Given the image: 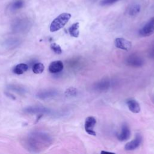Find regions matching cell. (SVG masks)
I'll list each match as a JSON object with an SVG mask.
<instances>
[{
    "mask_svg": "<svg viewBox=\"0 0 154 154\" xmlns=\"http://www.w3.org/2000/svg\"><path fill=\"white\" fill-rule=\"evenodd\" d=\"M20 43V40L17 38H9L4 42V46L8 49H14L17 47Z\"/></svg>",
    "mask_w": 154,
    "mask_h": 154,
    "instance_id": "14",
    "label": "cell"
},
{
    "mask_svg": "<svg viewBox=\"0 0 154 154\" xmlns=\"http://www.w3.org/2000/svg\"><path fill=\"white\" fill-rule=\"evenodd\" d=\"M64 67L63 63L61 61L57 60L52 61L49 66V71L52 73H57L62 71Z\"/></svg>",
    "mask_w": 154,
    "mask_h": 154,
    "instance_id": "12",
    "label": "cell"
},
{
    "mask_svg": "<svg viewBox=\"0 0 154 154\" xmlns=\"http://www.w3.org/2000/svg\"><path fill=\"white\" fill-rule=\"evenodd\" d=\"M114 153L112 152H106V151H102L101 153Z\"/></svg>",
    "mask_w": 154,
    "mask_h": 154,
    "instance_id": "26",
    "label": "cell"
},
{
    "mask_svg": "<svg viewBox=\"0 0 154 154\" xmlns=\"http://www.w3.org/2000/svg\"><path fill=\"white\" fill-rule=\"evenodd\" d=\"M28 68V64L25 63H20L13 68V72L17 75H21L27 71Z\"/></svg>",
    "mask_w": 154,
    "mask_h": 154,
    "instance_id": "16",
    "label": "cell"
},
{
    "mask_svg": "<svg viewBox=\"0 0 154 154\" xmlns=\"http://www.w3.org/2000/svg\"><path fill=\"white\" fill-rule=\"evenodd\" d=\"M24 5V2L23 0H18L16 1L12 4H10V10L12 11L18 10L20 8H22Z\"/></svg>",
    "mask_w": 154,
    "mask_h": 154,
    "instance_id": "18",
    "label": "cell"
},
{
    "mask_svg": "<svg viewBox=\"0 0 154 154\" xmlns=\"http://www.w3.org/2000/svg\"><path fill=\"white\" fill-rule=\"evenodd\" d=\"M119 1L120 0H102L100 2V4L102 6H107V5H112Z\"/></svg>",
    "mask_w": 154,
    "mask_h": 154,
    "instance_id": "25",
    "label": "cell"
},
{
    "mask_svg": "<svg viewBox=\"0 0 154 154\" xmlns=\"http://www.w3.org/2000/svg\"><path fill=\"white\" fill-rule=\"evenodd\" d=\"M91 1H94H94H96V0H91Z\"/></svg>",
    "mask_w": 154,
    "mask_h": 154,
    "instance_id": "27",
    "label": "cell"
},
{
    "mask_svg": "<svg viewBox=\"0 0 154 154\" xmlns=\"http://www.w3.org/2000/svg\"><path fill=\"white\" fill-rule=\"evenodd\" d=\"M79 24L78 22H76L73 24H72L70 28H69V32L70 35L73 37L77 38L78 37L79 35Z\"/></svg>",
    "mask_w": 154,
    "mask_h": 154,
    "instance_id": "17",
    "label": "cell"
},
{
    "mask_svg": "<svg viewBox=\"0 0 154 154\" xmlns=\"http://www.w3.org/2000/svg\"><path fill=\"white\" fill-rule=\"evenodd\" d=\"M45 69V66L42 63H36L32 66V72L35 74L42 73Z\"/></svg>",
    "mask_w": 154,
    "mask_h": 154,
    "instance_id": "20",
    "label": "cell"
},
{
    "mask_svg": "<svg viewBox=\"0 0 154 154\" xmlns=\"http://www.w3.org/2000/svg\"><path fill=\"white\" fill-rule=\"evenodd\" d=\"M142 142V137L140 134H137L135 138L126 144L125 149L126 150H133L139 147Z\"/></svg>",
    "mask_w": 154,
    "mask_h": 154,
    "instance_id": "9",
    "label": "cell"
},
{
    "mask_svg": "<svg viewBox=\"0 0 154 154\" xmlns=\"http://www.w3.org/2000/svg\"><path fill=\"white\" fill-rule=\"evenodd\" d=\"M126 104L129 109L133 113L140 112L141 108L139 103L134 99H129L126 101Z\"/></svg>",
    "mask_w": 154,
    "mask_h": 154,
    "instance_id": "13",
    "label": "cell"
},
{
    "mask_svg": "<svg viewBox=\"0 0 154 154\" xmlns=\"http://www.w3.org/2000/svg\"><path fill=\"white\" fill-rule=\"evenodd\" d=\"M140 9L141 6L139 4H133L129 8L128 14L131 16H136L139 13Z\"/></svg>",
    "mask_w": 154,
    "mask_h": 154,
    "instance_id": "19",
    "label": "cell"
},
{
    "mask_svg": "<svg viewBox=\"0 0 154 154\" xmlns=\"http://www.w3.org/2000/svg\"><path fill=\"white\" fill-rule=\"evenodd\" d=\"M8 88H9L10 90H14V91H15L16 92H17V93H23L25 92V89H24L23 87H20V86H18V85H9Z\"/></svg>",
    "mask_w": 154,
    "mask_h": 154,
    "instance_id": "22",
    "label": "cell"
},
{
    "mask_svg": "<svg viewBox=\"0 0 154 154\" xmlns=\"http://www.w3.org/2000/svg\"><path fill=\"white\" fill-rule=\"evenodd\" d=\"M23 146L32 152H40L52 143L51 136L43 132L35 131L28 134L23 140Z\"/></svg>",
    "mask_w": 154,
    "mask_h": 154,
    "instance_id": "1",
    "label": "cell"
},
{
    "mask_svg": "<svg viewBox=\"0 0 154 154\" xmlns=\"http://www.w3.org/2000/svg\"><path fill=\"white\" fill-rule=\"evenodd\" d=\"M32 22L28 17H18L15 19L11 23V30L14 33L24 34L30 29Z\"/></svg>",
    "mask_w": 154,
    "mask_h": 154,
    "instance_id": "2",
    "label": "cell"
},
{
    "mask_svg": "<svg viewBox=\"0 0 154 154\" xmlns=\"http://www.w3.org/2000/svg\"><path fill=\"white\" fill-rule=\"evenodd\" d=\"M131 131L126 124H123L122 126L120 133L117 135V139L120 141H125L129 138Z\"/></svg>",
    "mask_w": 154,
    "mask_h": 154,
    "instance_id": "11",
    "label": "cell"
},
{
    "mask_svg": "<svg viewBox=\"0 0 154 154\" xmlns=\"http://www.w3.org/2000/svg\"><path fill=\"white\" fill-rule=\"evenodd\" d=\"M57 94H58L57 91L54 89H47V90H44L38 91L37 93L36 96L37 97L40 99H46L54 97Z\"/></svg>",
    "mask_w": 154,
    "mask_h": 154,
    "instance_id": "10",
    "label": "cell"
},
{
    "mask_svg": "<svg viewBox=\"0 0 154 154\" xmlns=\"http://www.w3.org/2000/svg\"><path fill=\"white\" fill-rule=\"evenodd\" d=\"M126 63L128 66L132 67H140L143 66L144 60L140 56L136 54H133L127 57Z\"/></svg>",
    "mask_w": 154,
    "mask_h": 154,
    "instance_id": "6",
    "label": "cell"
},
{
    "mask_svg": "<svg viewBox=\"0 0 154 154\" xmlns=\"http://www.w3.org/2000/svg\"><path fill=\"white\" fill-rule=\"evenodd\" d=\"M65 94L66 96H75L77 94V90L75 88L70 87L66 90V91H65Z\"/></svg>",
    "mask_w": 154,
    "mask_h": 154,
    "instance_id": "23",
    "label": "cell"
},
{
    "mask_svg": "<svg viewBox=\"0 0 154 154\" xmlns=\"http://www.w3.org/2000/svg\"><path fill=\"white\" fill-rule=\"evenodd\" d=\"M114 45L117 48L124 51H129L131 47V42L124 38H117L114 40Z\"/></svg>",
    "mask_w": 154,
    "mask_h": 154,
    "instance_id": "8",
    "label": "cell"
},
{
    "mask_svg": "<svg viewBox=\"0 0 154 154\" xmlns=\"http://www.w3.org/2000/svg\"><path fill=\"white\" fill-rule=\"evenodd\" d=\"M154 34V17L150 19L147 23L139 30L141 37H148Z\"/></svg>",
    "mask_w": 154,
    "mask_h": 154,
    "instance_id": "4",
    "label": "cell"
},
{
    "mask_svg": "<svg viewBox=\"0 0 154 154\" xmlns=\"http://www.w3.org/2000/svg\"><path fill=\"white\" fill-rule=\"evenodd\" d=\"M81 61L80 60L79 61V59L78 60H72L70 61L69 62V66L71 67V68H73V69H75V68H77L78 67L80 66V64H81Z\"/></svg>",
    "mask_w": 154,
    "mask_h": 154,
    "instance_id": "24",
    "label": "cell"
},
{
    "mask_svg": "<svg viewBox=\"0 0 154 154\" xmlns=\"http://www.w3.org/2000/svg\"><path fill=\"white\" fill-rule=\"evenodd\" d=\"M23 111L30 114H48L51 112L49 108L42 106H28L23 109Z\"/></svg>",
    "mask_w": 154,
    "mask_h": 154,
    "instance_id": "5",
    "label": "cell"
},
{
    "mask_svg": "<svg viewBox=\"0 0 154 154\" xmlns=\"http://www.w3.org/2000/svg\"><path fill=\"white\" fill-rule=\"evenodd\" d=\"M51 48L57 54H61L62 53V49L61 46L55 43H51Z\"/></svg>",
    "mask_w": 154,
    "mask_h": 154,
    "instance_id": "21",
    "label": "cell"
},
{
    "mask_svg": "<svg viewBox=\"0 0 154 154\" xmlns=\"http://www.w3.org/2000/svg\"><path fill=\"white\" fill-rule=\"evenodd\" d=\"M71 17V14L68 13H63L58 16L53 20L50 25V31L51 32H55L62 28L69 22Z\"/></svg>",
    "mask_w": 154,
    "mask_h": 154,
    "instance_id": "3",
    "label": "cell"
},
{
    "mask_svg": "<svg viewBox=\"0 0 154 154\" xmlns=\"http://www.w3.org/2000/svg\"><path fill=\"white\" fill-rule=\"evenodd\" d=\"M110 86V81L109 79H104L95 84L94 87L97 90L104 91L107 90Z\"/></svg>",
    "mask_w": 154,
    "mask_h": 154,
    "instance_id": "15",
    "label": "cell"
},
{
    "mask_svg": "<svg viewBox=\"0 0 154 154\" xmlns=\"http://www.w3.org/2000/svg\"><path fill=\"white\" fill-rule=\"evenodd\" d=\"M96 123V119L93 116L87 117L85 120L84 128L87 134L90 135H96V132L94 131V127Z\"/></svg>",
    "mask_w": 154,
    "mask_h": 154,
    "instance_id": "7",
    "label": "cell"
}]
</instances>
